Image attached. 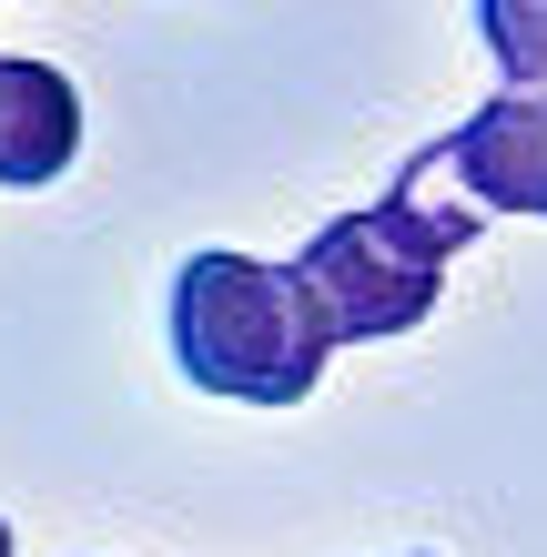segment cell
Instances as JSON below:
<instances>
[{
  "mask_svg": "<svg viewBox=\"0 0 547 557\" xmlns=\"http://www.w3.org/2000/svg\"><path fill=\"white\" fill-rule=\"evenodd\" d=\"M487 234V213L446 183L436 152H415L396 183L375 193L365 213H335L325 234L295 253V284L314 294L335 345H385V335H415L446 294V264Z\"/></svg>",
  "mask_w": 547,
  "mask_h": 557,
  "instance_id": "1",
  "label": "cell"
},
{
  "mask_svg": "<svg viewBox=\"0 0 547 557\" xmlns=\"http://www.w3.org/2000/svg\"><path fill=\"white\" fill-rule=\"evenodd\" d=\"M325 314L295 284V264H264V253H192L173 274V366L203 385V396L234 406H304L314 375H325Z\"/></svg>",
  "mask_w": 547,
  "mask_h": 557,
  "instance_id": "2",
  "label": "cell"
},
{
  "mask_svg": "<svg viewBox=\"0 0 547 557\" xmlns=\"http://www.w3.org/2000/svg\"><path fill=\"white\" fill-rule=\"evenodd\" d=\"M446 162V183L476 213H537L547 223V82H507L497 102H476L446 143H426Z\"/></svg>",
  "mask_w": 547,
  "mask_h": 557,
  "instance_id": "3",
  "label": "cell"
},
{
  "mask_svg": "<svg viewBox=\"0 0 547 557\" xmlns=\"http://www.w3.org/2000/svg\"><path fill=\"white\" fill-rule=\"evenodd\" d=\"M82 152V91L51 61L0 51V193H41Z\"/></svg>",
  "mask_w": 547,
  "mask_h": 557,
  "instance_id": "4",
  "label": "cell"
},
{
  "mask_svg": "<svg viewBox=\"0 0 547 557\" xmlns=\"http://www.w3.org/2000/svg\"><path fill=\"white\" fill-rule=\"evenodd\" d=\"M476 41L507 82H547V0H476Z\"/></svg>",
  "mask_w": 547,
  "mask_h": 557,
  "instance_id": "5",
  "label": "cell"
},
{
  "mask_svg": "<svg viewBox=\"0 0 547 557\" xmlns=\"http://www.w3.org/2000/svg\"><path fill=\"white\" fill-rule=\"evenodd\" d=\"M0 557H11V517H0Z\"/></svg>",
  "mask_w": 547,
  "mask_h": 557,
  "instance_id": "6",
  "label": "cell"
}]
</instances>
